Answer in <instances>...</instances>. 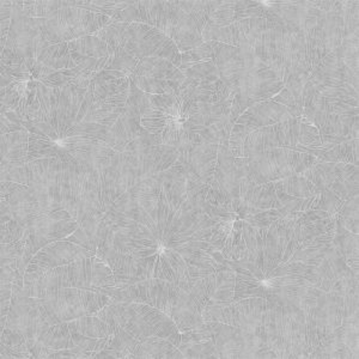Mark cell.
<instances>
[{"label":"cell","instance_id":"5b68a950","mask_svg":"<svg viewBox=\"0 0 359 359\" xmlns=\"http://www.w3.org/2000/svg\"><path fill=\"white\" fill-rule=\"evenodd\" d=\"M219 358H277L254 332L222 323H208Z\"/></svg>","mask_w":359,"mask_h":359},{"label":"cell","instance_id":"5bb4252c","mask_svg":"<svg viewBox=\"0 0 359 359\" xmlns=\"http://www.w3.org/2000/svg\"><path fill=\"white\" fill-rule=\"evenodd\" d=\"M40 343L43 344L46 347H48L54 351L72 348V347L76 346L71 332H69V326H67V323H57V325L50 327L48 331L46 332L45 335L42 337Z\"/></svg>","mask_w":359,"mask_h":359},{"label":"cell","instance_id":"4fadbf2b","mask_svg":"<svg viewBox=\"0 0 359 359\" xmlns=\"http://www.w3.org/2000/svg\"><path fill=\"white\" fill-rule=\"evenodd\" d=\"M71 52L83 55V57H93L101 60L103 57H111V49L107 46L102 39L93 35L84 36L74 41L67 42Z\"/></svg>","mask_w":359,"mask_h":359},{"label":"cell","instance_id":"52a82bcc","mask_svg":"<svg viewBox=\"0 0 359 359\" xmlns=\"http://www.w3.org/2000/svg\"><path fill=\"white\" fill-rule=\"evenodd\" d=\"M292 118H294V115L291 114V111L285 106L267 100L249 107L248 109L237 118L235 125L247 135L262 127L272 126Z\"/></svg>","mask_w":359,"mask_h":359},{"label":"cell","instance_id":"9a60e30c","mask_svg":"<svg viewBox=\"0 0 359 359\" xmlns=\"http://www.w3.org/2000/svg\"><path fill=\"white\" fill-rule=\"evenodd\" d=\"M179 348L184 358H219L212 340H205L201 343H181Z\"/></svg>","mask_w":359,"mask_h":359},{"label":"cell","instance_id":"ba28073f","mask_svg":"<svg viewBox=\"0 0 359 359\" xmlns=\"http://www.w3.org/2000/svg\"><path fill=\"white\" fill-rule=\"evenodd\" d=\"M90 257H96V255L81 245L62 240V241L53 242L43 247L41 250H39L33 257L32 264L41 266V267L55 269L59 266L69 265L77 260Z\"/></svg>","mask_w":359,"mask_h":359},{"label":"cell","instance_id":"8992f818","mask_svg":"<svg viewBox=\"0 0 359 359\" xmlns=\"http://www.w3.org/2000/svg\"><path fill=\"white\" fill-rule=\"evenodd\" d=\"M50 327L40 298L13 296L5 328L22 335L28 344L29 351L40 343Z\"/></svg>","mask_w":359,"mask_h":359},{"label":"cell","instance_id":"7a4b0ae2","mask_svg":"<svg viewBox=\"0 0 359 359\" xmlns=\"http://www.w3.org/2000/svg\"><path fill=\"white\" fill-rule=\"evenodd\" d=\"M111 286H115L114 273L98 257H84L69 265L48 269V294L64 287L103 294L104 289Z\"/></svg>","mask_w":359,"mask_h":359},{"label":"cell","instance_id":"7c38bea8","mask_svg":"<svg viewBox=\"0 0 359 359\" xmlns=\"http://www.w3.org/2000/svg\"><path fill=\"white\" fill-rule=\"evenodd\" d=\"M37 62L54 71L74 69L77 66L72 59L67 42L48 46L39 55Z\"/></svg>","mask_w":359,"mask_h":359},{"label":"cell","instance_id":"277c9868","mask_svg":"<svg viewBox=\"0 0 359 359\" xmlns=\"http://www.w3.org/2000/svg\"><path fill=\"white\" fill-rule=\"evenodd\" d=\"M249 172L257 184L299 175L318 161L315 156L291 149H271L247 157Z\"/></svg>","mask_w":359,"mask_h":359},{"label":"cell","instance_id":"8fae6325","mask_svg":"<svg viewBox=\"0 0 359 359\" xmlns=\"http://www.w3.org/2000/svg\"><path fill=\"white\" fill-rule=\"evenodd\" d=\"M69 332L90 337V338H109L114 335L113 328L96 315H86L67 323Z\"/></svg>","mask_w":359,"mask_h":359},{"label":"cell","instance_id":"9c48e42d","mask_svg":"<svg viewBox=\"0 0 359 359\" xmlns=\"http://www.w3.org/2000/svg\"><path fill=\"white\" fill-rule=\"evenodd\" d=\"M29 135L23 130L1 135V162H27Z\"/></svg>","mask_w":359,"mask_h":359},{"label":"cell","instance_id":"2e32d148","mask_svg":"<svg viewBox=\"0 0 359 359\" xmlns=\"http://www.w3.org/2000/svg\"><path fill=\"white\" fill-rule=\"evenodd\" d=\"M235 5L236 1H222L221 6L208 17L206 27L225 28L235 23Z\"/></svg>","mask_w":359,"mask_h":359},{"label":"cell","instance_id":"6da1fadb","mask_svg":"<svg viewBox=\"0 0 359 359\" xmlns=\"http://www.w3.org/2000/svg\"><path fill=\"white\" fill-rule=\"evenodd\" d=\"M41 302L47 321L54 326L86 315H96L114 299L98 291L64 287L42 298Z\"/></svg>","mask_w":359,"mask_h":359},{"label":"cell","instance_id":"30bf717a","mask_svg":"<svg viewBox=\"0 0 359 359\" xmlns=\"http://www.w3.org/2000/svg\"><path fill=\"white\" fill-rule=\"evenodd\" d=\"M138 358H184L179 347L167 339L147 337L140 340Z\"/></svg>","mask_w":359,"mask_h":359},{"label":"cell","instance_id":"3957f363","mask_svg":"<svg viewBox=\"0 0 359 359\" xmlns=\"http://www.w3.org/2000/svg\"><path fill=\"white\" fill-rule=\"evenodd\" d=\"M113 22H115L113 18L102 13H91L69 4L43 18L42 28L50 45H57L97 33Z\"/></svg>","mask_w":359,"mask_h":359}]
</instances>
